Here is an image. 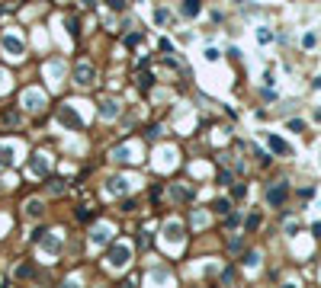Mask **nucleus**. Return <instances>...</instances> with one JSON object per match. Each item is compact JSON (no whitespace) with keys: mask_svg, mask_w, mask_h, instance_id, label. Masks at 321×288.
I'll return each mask as SVG.
<instances>
[{"mask_svg":"<svg viewBox=\"0 0 321 288\" xmlns=\"http://www.w3.org/2000/svg\"><path fill=\"white\" fill-rule=\"evenodd\" d=\"M3 51L10 54V58H23V39L13 36V32H6L3 36Z\"/></svg>","mask_w":321,"mask_h":288,"instance_id":"5","label":"nucleus"},{"mask_svg":"<svg viewBox=\"0 0 321 288\" xmlns=\"http://www.w3.org/2000/svg\"><path fill=\"white\" fill-rule=\"evenodd\" d=\"M154 19H158V26H167L174 16H170V10H164V6H158V10H154Z\"/></svg>","mask_w":321,"mask_h":288,"instance_id":"17","label":"nucleus"},{"mask_svg":"<svg viewBox=\"0 0 321 288\" xmlns=\"http://www.w3.org/2000/svg\"><path fill=\"white\" fill-rule=\"evenodd\" d=\"M26 215H29V218L42 215V202H39V198H29V202H26Z\"/></svg>","mask_w":321,"mask_h":288,"instance_id":"16","label":"nucleus"},{"mask_svg":"<svg viewBox=\"0 0 321 288\" xmlns=\"http://www.w3.org/2000/svg\"><path fill=\"white\" fill-rule=\"evenodd\" d=\"M164 237H167L174 246H177V243H183V224L177 221V218H170V221L164 224Z\"/></svg>","mask_w":321,"mask_h":288,"instance_id":"6","label":"nucleus"},{"mask_svg":"<svg viewBox=\"0 0 321 288\" xmlns=\"http://www.w3.org/2000/svg\"><path fill=\"white\" fill-rule=\"evenodd\" d=\"M218 183H222V186H228V183H231V173H225V170H222V173H218Z\"/></svg>","mask_w":321,"mask_h":288,"instance_id":"30","label":"nucleus"},{"mask_svg":"<svg viewBox=\"0 0 321 288\" xmlns=\"http://www.w3.org/2000/svg\"><path fill=\"white\" fill-rule=\"evenodd\" d=\"M113 160H119V163H128V160H135V157H132V144H119V147L113 150Z\"/></svg>","mask_w":321,"mask_h":288,"instance_id":"10","label":"nucleus"},{"mask_svg":"<svg viewBox=\"0 0 321 288\" xmlns=\"http://www.w3.org/2000/svg\"><path fill=\"white\" fill-rule=\"evenodd\" d=\"M100 115H103V119H113V115H119V102L106 99V102H103V109H100Z\"/></svg>","mask_w":321,"mask_h":288,"instance_id":"14","label":"nucleus"},{"mask_svg":"<svg viewBox=\"0 0 321 288\" xmlns=\"http://www.w3.org/2000/svg\"><path fill=\"white\" fill-rule=\"evenodd\" d=\"M141 42V32H132V36H126V45H138Z\"/></svg>","mask_w":321,"mask_h":288,"instance_id":"23","label":"nucleus"},{"mask_svg":"<svg viewBox=\"0 0 321 288\" xmlns=\"http://www.w3.org/2000/svg\"><path fill=\"white\" fill-rule=\"evenodd\" d=\"M23 106L29 109V112H42L45 109V93L36 90V87H29V90L23 93Z\"/></svg>","mask_w":321,"mask_h":288,"instance_id":"3","label":"nucleus"},{"mask_svg":"<svg viewBox=\"0 0 321 288\" xmlns=\"http://www.w3.org/2000/svg\"><path fill=\"white\" fill-rule=\"evenodd\" d=\"M106 192H109V195H126V192H128V180H126V176H109Z\"/></svg>","mask_w":321,"mask_h":288,"instance_id":"8","label":"nucleus"},{"mask_svg":"<svg viewBox=\"0 0 321 288\" xmlns=\"http://www.w3.org/2000/svg\"><path fill=\"white\" fill-rule=\"evenodd\" d=\"M315 42H318V36H315V32H309V36L302 39V45H305V48H312V45H315Z\"/></svg>","mask_w":321,"mask_h":288,"instance_id":"24","label":"nucleus"},{"mask_svg":"<svg viewBox=\"0 0 321 288\" xmlns=\"http://www.w3.org/2000/svg\"><path fill=\"white\" fill-rule=\"evenodd\" d=\"M283 288H299V285H292V282H286V285H283Z\"/></svg>","mask_w":321,"mask_h":288,"instance_id":"33","label":"nucleus"},{"mask_svg":"<svg viewBox=\"0 0 321 288\" xmlns=\"http://www.w3.org/2000/svg\"><path fill=\"white\" fill-rule=\"evenodd\" d=\"M3 119H6V122H13V125H16V122H19V112H13V109H10V112H6Z\"/></svg>","mask_w":321,"mask_h":288,"instance_id":"29","label":"nucleus"},{"mask_svg":"<svg viewBox=\"0 0 321 288\" xmlns=\"http://www.w3.org/2000/svg\"><path fill=\"white\" fill-rule=\"evenodd\" d=\"M58 119H61V125H67V128H80V125H84L80 115L74 112V106H61L58 109Z\"/></svg>","mask_w":321,"mask_h":288,"instance_id":"7","label":"nucleus"},{"mask_svg":"<svg viewBox=\"0 0 321 288\" xmlns=\"http://www.w3.org/2000/svg\"><path fill=\"white\" fill-rule=\"evenodd\" d=\"M128 259H132V246H128L126 240L113 243V250H109V266H113V269H126Z\"/></svg>","mask_w":321,"mask_h":288,"instance_id":"1","label":"nucleus"},{"mask_svg":"<svg viewBox=\"0 0 321 288\" xmlns=\"http://www.w3.org/2000/svg\"><path fill=\"white\" fill-rule=\"evenodd\" d=\"M212 208L218 211V215H225V211H228V208H231V202H228V198H218V202L212 205Z\"/></svg>","mask_w":321,"mask_h":288,"instance_id":"19","label":"nucleus"},{"mask_svg":"<svg viewBox=\"0 0 321 288\" xmlns=\"http://www.w3.org/2000/svg\"><path fill=\"white\" fill-rule=\"evenodd\" d=\"M119 288H135V282H122V285H119Z\"/></svg>","mask_w":321,"mask_h":288,"instance_id":"32","label":"nucleus"},{"mask_svg":"<svg viewBox=\"0 0 321 288\" xmlns=\"http://www.w3.org/2000/svg\"><path fill=\"white\" fill-rule=\"evenodd\" d=\"M267 144H270V150H276V154H289V144H286L283 138H276V135H270Z\"/></svg>","mask_w":321,"mask_h":288,"instance_id":"13","label":"nucleus"},{"mask_svg":"<svg viewBox=\"0 0 321 288\" xmlns=\"http://www.w3.org/2000/svg\"><path fill=\"white\" fill-rule=\"evenodd\" d=\"M257 228H260V215H251L248 218V231H257Z\"/></svg>","mask_w":321,"mask_h":288,"instance_id":"21","label":"nucleus"},{"mask_svg":"<svg viewBox=\"0 0 321 288\" xmlns=\"http://www.w3.org/2000/svg\"><path fill=\"white\" fill-rule=\"evenodd\" d=\"M302 128H305V122H299V119L289 122V132H302Z\"/></svg>","mask_w":321,"mask_h":288,"instance_id":"25","label":"nucleus"},{"mask_svg":"<svg viewBox=\"0 0 321 288\" xmlns=\"http://www.w3.org/2000/svg\"><path fill=\"white\" fill-rule=\"evenodd\" d=\"M170 198H174V202H187V198H193V192L183 189L180 183H174V186H170Z\"/></svg>","mask_w":321,"mask_h":288,"instance_id":"11","label":"nucleus"},{"mask_svg":"<svg viewBox=\"0 0 321 288\" xmlns=\"http://www.w3.org/2000/svg\"><path fill=\"white\" fill-rule=\"evenodd\" d=\"M244 263H248V266H251V269H254V266H257V263H260V253H248V259H244Z\"/></svg>","mask_w":321,"mask_h":288,"instance_id":"22","label":"nucleus"},{"mask_svg":"<svg viewBox=\"0 0 321 288\" xmlns=\"http://www.w3.org/2000/svg\"><path fill=\"white\" fill-rule=\"evenodd\" d=\"M257 39H260V42H263V45H267V42H270V39H273V36H270V32H267V29H260V32H257Z\"/></svg>","mask_w":321,"mask_h":288,"instance_id":"28","label":"nucleus"},{"mask_svg":"<svg viewBox=\"0 0 321 288\" xmlns=\"http://www.w3.org/2000/svg\"><path fill=\"white\" fill-rule=\"evenodd\" d=\"M58 288H77V282H74V279H67V282H61Z\"/></svg>","mask_w":321,"mask_h":288,"instance_id":"31","label":"nucleus"},{"mask_svg":"<svg viewBox=\"0 0 321 288\" xmlns=\"http://www.w3.org/2000/svg\"><path fill=\"white\" fill-rule=\"evenodd\" d=\"M93 80H97V67H93L90 61H77V67H74V84L77 87H90Z\"/></svg>","mask_w":321,"mask_h":288,"instance_id":"2","label":"nucleus"},{"mask_svg":"<svg viewBox=\"0 0 321 288\" xmlns=\"http://www.w3.org/2000/svg\"><path fill=\"white\" fill-rule=\"evenodd\" d=\"M199 13H202V3H196V0L183 3V16H199Z\"/></svg>","mask_w":321,"mask_h":288,"instance_id":"15","label":"nucleus"},{"mask_svg":"<svg viewBox=\"0 0 321 288\" xmlns=\"http://www.w3.org/2000/svg\"><path fill=\"white\" fill-rule=\"evenodd\" d=\"M109 10H126V0H109Z\"/></svg>","mask_w":321,"mask_h":288,"instance_id":"27","label":"nucleus"},{"mask_svg":"<svg viewBox=\"0 0 321 288\" xmlns=\"http://www.w3.org/2000/svg\"><path fill=\"white\" fill-rule=\"evenodd\" d=\"M0 163H3V167H6V163H13V147H10V144H0Z\"/></svg>","mask_w":321,"mask_h":288,"instance_id":"18","label":"nucleus"},{"mask_svg":"<svg viewBox=\"0 0 321 288\" xmlns=\"http://www.w3.org/2000/svg\"><path fill=\"white\" fill-rule=\"evenodd\" d=\"M109 237H113V228H109V224H97V228H93V237H90V246H103Z\"/></svg>","mask_w":321,"mask_h":288,"instance_id":"9","label":"nucleus"},{"mask_svg":"<svg viewBox=\"0 0 321 288\" xmlns=\"http://www.w3.org/2000/svg\"><path fill=\"white\" fill-rule=\"evenodd\" d=\"M151 84H154V77H151V74H145V77L138 80V87H141V90H151Z\"/></svg>","mask_w":321,"mask_h":288,"instance_id":"20","label":"nucleus"},{"mask_svg":"<svg viewBox=\"0 0 321 288\" xmlns=\"http://www.w3.org/2000/svg\"><path fill=\"white\" fill-rule=\"evenodd\" d=\"M32 173H39V176L49 173V160H45V154H36V157H32Z\"/></svg>","mask_w":321,"mask_h":288,"instance_id":"12","label":"nucleus"},{"mask_svg":"<svg viewBox=\"0 0 321 288\" xmlns=\"http://www.w3.org/2000/svg\"><path fill=\"white\" fill-rule=\"evenodd\" d=\"M296 231H299V221H292V218H289V221H286V234H296Z\"/></svg>","mask_w":321,"mask_h":288,"instance_id":"26","label":"nucleus"},{"mask_svg":"<svg viewBox=\"0 0 321 288\" xmlns=\"http://www.w3.org/2000/svg\"><path fill=\"white\" fill-rule=\"evenodd\" d=\"M286 195H289V186H286L283 180L273 183V186L267 189V202H270V205H283V202H286Z\"/></svg>","mask_w":321,"mask_h":288,"instance_id":"4","label":"nucleus"}]
</instances>
